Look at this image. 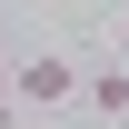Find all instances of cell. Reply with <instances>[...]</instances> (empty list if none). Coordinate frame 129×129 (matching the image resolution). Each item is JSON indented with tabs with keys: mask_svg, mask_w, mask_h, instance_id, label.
I'll use <instances>...</instances> for the list:
<instances>
[{
	"mask_svg": "<svg viewBox=\"0 0 129 129\" xmlns=\"http://www.w3.org/2000/svg\"><path fill=\"white\" fill-rule=\"evenodd\" d=\"M89 70H70V60H30V70H10V109H60V99H80Z\"/></svg>",
	"mask_w": 129,
	"mask_h": 129,
	"instance_id": "cell-1",
	"label": "cell"
},
{
	"mask_svg": "<svg viewBox=\"0 0 129 129\" xmlns=\"http://www.w3.org/2000/svg\"><path fill=\"white\" fill-rule=\"evenodd\" d=\"M80 99H89L99 119H129V70H89V80H80Z\"/></svg>",
	"mask_w": 129,
	"mask_h": 129,
	"instance_id": "cell-2",
	"label": "cell"
},
{
	"mask_svg": "<svg viewBox=\"0 0 129 129\" xmlns=\"http://www.w3.org/2000/svg\"><path fill=\"white\" fill-rule=\"evenodd\" d=\"M0 80H10V30H0Z\"/></svg>",
	"mask_w": 129,
	"mask_h": 129,
	"instance_id": "cell-3",
	"label": "cell"
},
{
	"mask_svg": "<svg viewBox=\"0 0 129 129\" xmlns=\"http://www.w3.org/2000/svg\"><path fill=\"white\" fill-rule=\"evenodd\" d=\"M0 129H20V109H10V99H0Z\"/></svg>",
	"mask_w": 129,
	"mask_h": 129,
	"instance_id": "cell-4",
	"label": "cell"
},
{
	"mask_svg": "<svg viewBox=\"0 0 129 129\" xmlns=\"http://www.w3.org/2000/svg\"><path fill=\"white\" fill-rule=\"evenodd\" d=\"M119 40H129V20H119Z\"/></svg>",
	"mask_w": 129,
	"mask_h": 129,
	"instance_id": "cell-5",
	"label": "cell"
}]
</instances>
